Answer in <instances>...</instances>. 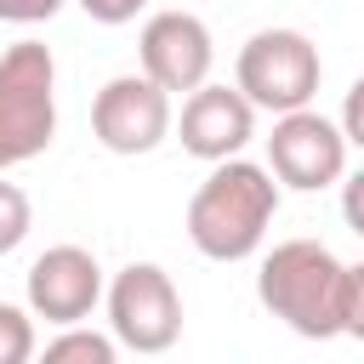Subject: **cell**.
<instances>
[{"mask_svg": "<svg viewBox=\"0 0 364 364\" xmlns=\"http://www.w3.org/2000/svg\"><path fill=\"white\" fill-rule=\"evenodd\" d=\"M279 216V182L256 159H222L188 199V239L210 262H245L262 250Z\"/></svg>", "mask_w": 364, "mask_h": 364, "instance_id": "obj_1", "label": "cell"}, {"mask_svg": "<svg viewBox=\"0 0 364 364\" xmlns=\"http://www.w3.org/2000/svg\"><path fill=\"white\" fill-rule=\"evenodd\" d=\"M136 57H142V74L159 91L193 97L199 85H210L216 40H210L205 17H193V11H154L142 23V34H136Z\"/></svg>", "mask_w": 364, "mask_h": 364, "instance_id": "obj_8", "label": "cell"}, {"mask_svg": "<svg viewBox=\"0 0 364 364\" xmlns=\"http://www.w3.org/2000/svg\"><path fill=\"white\" fill-rule=\"evenodd\" d=\"M148 0H80V11L91 17V23H108V28H119V23H131L136 11H142Z\"/></svg>", "mask_w": 364, "mask_h": 364, "instance_id": "obj_17", "label": "cell"}, {"mask_svg": "<svg viewBox=\"0 0 364 364\" xmlns=\"http://www.w3.org/2000/svg\"><path fill=\"white\" fill-rule=\"evenodd\" d=\"M336 125H341L347 148H358V154H364V74L347 85V102H341V119H336Z\"/></svg>", "mask_w": 364, "mask_h": 364, "instance_id": "obj_14", "label": "cell"}, {"mask_svg": "<svg viewBox=\"0 0 364 364\" xmlns=\"http://www.w3.org/2000/svg\"><path fill=\"white\" fill-rule=\"evenodd\" d=\"M34 358H40V347H34V313L0 301V364H34Z\"/></svg>", "mask_w": 364, "mask_h": 364, "instance_id": "obj_12", "label": "cell"}, {"mask_svg": "<svg viewBox=\"0 0 364 364\" xmlns=\"http://www.w3.org/2000/svg\"><path fill=\"white\" fill-rule=\"evenodd\" d=\"M176 114H171V91H159L148 74H114L97 102H91V131L108 154H154L165 136H171Z\"/></svg>", "mask_w": 364, "mask_h": 364, "instance_id": "obj_7", "label": "cell"}, {"mask_svg": "<svg viewBox=\"0 0 364 364\" xmlns=\"http://www.w3.org/2000/svg\"><path fill=\"white\" fill-rule=\"evenodd\" d=\"M176 136L193 159L205 165H222V159H239L245 142L256 136V108L239 85H199L188 102H182V119H176Z\"/></svg>", "mask_w": 364, "mask_h": 364, "instance_id": "obj_10", "label": "cell"}, {"mask_svg": "<svg viewBox=\"0 0 364 364\" xmlns=\"http://www.w3.org/2000/svg\"><path fill=\"white\" fill-rule=\"evenodd\" d=\"M318 80H324L318 46L301 28H256L239 46V63H233V85L250 97V108H262L273 119L296 114V108H313Z\"/></svg>", "mask_w": 364, "mask_h": 364, "instance_id": "obj_4", "label": "cell"}, {"mask_svg": "<svg viewBox=\"0 0 364 364\" xmlns=\"http://www.w3.org/2000/svg\"><path fill=\"white\" fill-rule=\"evenodd\" d=\"M347 136L336 119H324L318 108H296V114H279L273 119V136H267V171L279 188H296V193H318L330 182L347 176Z\"/></svg>", "mask_w": 364, "mask_h": 364, "instance_id": "obj_6", "label": "cell"}, {"mask_svg": "<svg viewBox=\"0 0 364 364\" xmlns=\"http://www.w3.org/2000/svg\"><path fill=\"white\" fill-rule=\"evenodd\" d=\"M57 11H63V0H0V23H17V28L51 23Z\"/></svg>", "mask_w": 364, "mask_h": 364, "instance_id": "obj_15", "label": "cell"}, {"mask_svg": "<svg viewBox=\"0 0 364 364\" xmlns=\"http://www.w3.org/2000/svg\"><path fill=\"white\" fill-rule=\"evenodd\" d=\"M341 222L364 239V165L353 176H341Z\"/></svg>", "mask_w": 364, "mask_h": 364, "instance_id": "obj_16", "label": "cell"}, {"mask_svg": "<svg viewBox=\"0 0 364 364\" xmlns=\"http://www.w3.org/2000/svg\"><path fill=\"white\" fill-rule=\"evenodd\" d=\"M34 364H119V353H114V336L74 324V330H57Z\"/></svg>", "mask_w": 364, "mask_h": 364, "instance_id": "obj_11", "label": "cell"}, {"mask_svg": "<svg viewBox=\"0 0 364 364\" xmlns=\"http://www.w3.org/2000/svg\"><path fill=\"white\" fill-rule=\"evenodd\" d=\"M347 336L364 341V262L347 267Z\"/></svg>", "mask_w": 364, "mask_h": 364, "instance_id": "obj_18", "label": "cell"}, {"mask_svg": "<svg viewBox=\"0 0 364 364\" xmlns=\"http://www.w3.org/2000/svg\"><path fill=\"white\" fill-rule=\"evenodd\" d=\"M23 296H28V313L57 324V330H74L91 318V307L108 296L102 290V267L85 245H51L46 256H34L28 279H23Z\"/></svg>", "mask_w": 364, "mask_h": 364, "instance_id": "obj_9", "label": "cell"}, {"mask_svg": "<svg viewBox=\"0 0 364 364\" xmlns=\"http://www.w3.org/2000/svg\"><path fill=\"white\" fill-rule=\"evenodd\" d=\"M108 330L131 353H171L182 341V296L159 262H131L108 284Z\"/></svg>", "mask_w": 364, "mask_h": 364, "instance_id": "obj_5", "label": "cell"}, {"mask_svg": "<svg viewBox=\"0 0 364 364\" xmlns=\"http://www.w3.org/2000/svg\"><path fill=\"white\" fill-rule=\"evenodd\" d=\"M262 307L301 341L347 336V262L318 239H284L262 256L256 273Z\"/></svg>", "mask_w": 364, "mask_h": 364, "instance_id": "obj_2", "label": "cell"}, {"mask_svg": "<svg viewBox=\"0 0 364 364\" xmlns=\"http://www.w3.org/2000/svg\"><path fill=\"white\" fill-rule=\"evenodd\" d=\"M57 136V57L40 40L0 51V171L46 154Z\"/></svg>", "mask_w": 364, "mask_h": 364, "instance_id": "obj_3", "label": "cell"}, {"mask_svg": "<svg viewBox=\"0 0 364 364\" xmlns=\"http://www.w3.org/2000/svg\"><path fill=\"white\" fill-rule=\"evenodd\" d=\"M28 228H34V205H28V193H23L17 182L0 176V256H11V250L28 239Z\"/></svg>", "mask_w": 364, "mask_h": 364, "instance_id": "obj_13", "label": "cell"}]
</instances>
